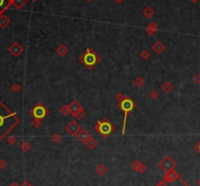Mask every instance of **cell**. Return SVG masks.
Returning a JSON list of instances; mask_svg holds the SVG:
<instances>
[{"mask_svg": "<svg viewBox=\"0 0 200 186\" xmlns=\"http://www.w3.org/2000/svg\"><path fill=\"white\" fill-rule=\"evenodd\" d=\"M19 123L17 114L8 109L0 101V138L8 135Z\"/></svg>", "mask_w": 200, "mask_h": 186, "instance_id": "cell-1", "label": "cell"}, {"mask_svg": "<svg viewBox=\"0 0 200 186\" xmlns=\"http://www.w3.org/2000/svg\"><path fill=\"white\" fill-rule=\"evenodd\" d=\"M120 108L122 109V111L124 112V121H123V129H122V133H125V128H126V122H127V117H128V113L131 111L134 107V103L129 98H125L121 101L120 103Z\"/></svg>", "mask_w": 200, "mask_h": 186, "instance_id": "cell-2", "label": "cell"}, {"mask_svg": "<svg viewBox=\"0 0 200 186\" xmlns=\"http://www.w3.org/2000/svg\"><path fill=\"white\" fill-rule=\"evenodd\" d=\"M83 62L86 65H88L89 67H92V66H94L96 65V62H98V57L96 56V54L94 52H91L88 49V50H87V54L84 56Z\"/></svg>", "mask_w": 200, "mask_h": 186, "instance_id": "cell-3", "label": "cell"}, {"mask_svg": "<svg viewBox=\"0 0 200 186\" xmlns=\"http://www.w3.org/2000/svg\"><path fill=\"white\" fill-rule=\"evenodd\" d=\"M98 130H99V132H100V133H102V135H108V133H111V131L113 130V128L111 127V123H108V122H105V123L100 124V128H99Z\"/></svg>", "mask_w": 200, "mask_h": 186, "instance_id": "cell-4", "label": "cell"}, {"mask_svg": "<svg viewBox=\"0 0 200 186\" xmlns=\"http://www.w3.org/2000/svg\"><path fill=\"white\" fill-rule=\"evenodd\" d=\"M31 113H32L34 117H36V118H43L46 114V109L43 106L38 105L36 107H34L33 110L31 111Z\"/></svg>", "mask_w": 200, "mask_h": 186, "instance_id": "cell-5", "label": "cell"}, {"mask_svg": "<svg viewBox=\"0 0 200 186\" xmlns=\"http://www.w3.org/2000/svg\"><path fill=\"white\" fill-rule=\"evenodd\" d=\"M13 4V0H0V16Z\"/></svg>", "mask_w": 200, "mask_h": 186, "instance_id": "cell-6", "label": "cell"}, {"mask_svg": "<svg viewBox=\"0 0 200 186\" xmlns=\"http://www.w3.org/2000/svg\"><path fill=\"white\" fill-rule=\"evenodd\" d=\"M66 130H68L70 133H76L79 132L80 128H79V126H78V125L75 124L74 122H72V123L69 125L68 128H66Z\"/></svg>", "mask_w": 200, "mask_h": 186, "instance_id": "cell-7", "label": "cell"}, {"mask_svg": "<svg viewBox=\"0 0 200 186\" xmlns=\"http://www.w3.org/2000/svg\"><path fill=\"white\" fill-rule=\"evenodd\" d=\"M167 186H187L185 183L182 181V179H180V178H177L175 180H173L172 182L169 183Z\"/></svg>", "mask_w": 200, "mask_h": 186, "instance_id": "cell-8", "label": "cell"}, {"mask_svg": "<svg viewBox=\"0 0 200 186\" xmlns=\"http://www.w3.org/2000/svg\"><path fill=\"white\" fill-rule=\"evenodd\" d=\"M27 2V0H13V4L15 5L17 9H21Z\"/></svg>", "mask_w": 200, "mask_h": 186, "instance_id": "cell-9", "label": "cell"}, {"mask_svg": "<svg viewBox=\"0 0 200 186\" xmlns=\"http://www.w3.org/2000/svg\"><path fill=\"white\" fill-rule=\"evenodd\" d=\"M8 24H9V20H8L4 15L0 16V27H5Z\"/></svg>", "mask_w": 200, "mask_h": 186, "instance_id": "cell-10", "label": "cell"}]
</instances>
